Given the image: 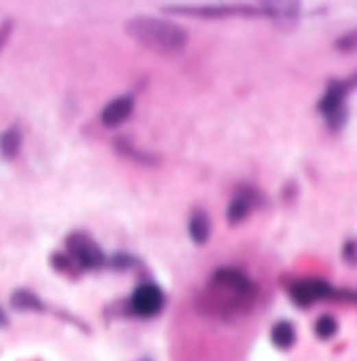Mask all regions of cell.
<instances>
[{
  "label": "cell",
  "instance_id": "1",
  "mask_svg": "<svg viewBox=\"0 0 357 361\" xmlns=\"http://www.w3.org/2000/svg\"><path fill=\"white\" fill-rule=\"evenodd\" d=\"M124 29L135 42L160 55L179 53L189 40L187 29H183L179 23L158 19V17H147V15L133 17L126 23Z\"/></svg>",
  "mask_w": 357,
  "mask_h": 361
},
{
  "label": "cell",
  "instance_id": "2",
  "mask_svg": "<svg viewBox=\"0 0 357 361\" xmlns=\"http://www.w3.org/2000/svg\"><path fill=\"white\" fill-rule=\"evenodd\" d=\"M256 297L254 284L238 269H217L210 282V294L206 305L212 309H223V313H240L248 309Z\"/></svg>",
  "mask_w": 357,
  "mask_h": 361
},
{
  "label": "cell",
  "instance_id": "3",
  "mask_svg": "<svg viewBox=\"0 0 357 361\" xmlns=\"http://www.w3.org/2000/svg\"><path fill=\"white\" fill-rule=\"evenodd\" d=\"M66 244H68L70 256L84 269H99L106 262L101 248L97 246L86 234H72Z\"/></svg>",
  "mask_w": 357,
  "mask_h": 361
},
{
  "label": "cell",
  "instance_id": "4",
  "mask_svg": "<svg viewBox=\"0 0 357 361\" xmlns=\"http://www.w3.org/2000/svg\"><path fill=\"white\" fill-rule=\"evenodd\" d=\"M288 292H290V299L295 301L299 307H309L313 301L336 297V292L330 284L321 282V279H313V277L295 282L288 288Z\"/></svg>",
  "mask_w": 357,
  "mask_h": 361
},
{
  "label": "cell",
  "instance_id": "5",
  "mask_svg": "<svg viewBox=\"0 0 357 361\" xmlns=\"http://www.w3.org/2000/svg\"><path fill=\"white\" fill-rule=\"evenodd\" d=\"M164 307V294L156 284H141L131 297V309L141 317H153Z\"/></svg>",
  "mask_w": 357,
  "mask_h": 361
},
{
  "label": "cell",
  "instance_id": "6",
  "mask_svg": "<svg viewBox=\"0 0 357 361\" xmlns=\"http://www.w3.org/2000/svg\"><path fill=\"white\" fill-rule=\"evenodd\" d=\"M357 86V76H351L347 80H338V82H330L326 95L319 99L317 110L323 112L328 118H334L336 114H343V103H345V97L351 88Z\"/></svg>",
  "mask_w": 357,
  "mask_h": 361
},
{
  "label": "cell",
  "instance_id": "7",
  "mask_svg": "<svg viewBox=\"0 0 357 361\" xmlns=\"http://www.w3.org/2000/svg\"><path fill=\"white\" fill-rule=\"evenodd\" d=\"M133 108H135L133 97H128V95L116 97V99H112V101L103 108V112H101V122H103L106 126H110V128H116V126H120L122 122L128 120V116L133 114Z\"/></svg>",
  "mask_w": 357,
  "mask_h": 361
},
{
  "label": "cell",
  "instance_id": "8",
  "mask_svg": "<svg viewBox=\"0 0 357 361\" xmlns=\"http://www.w3.org/2000/svg\"><path fill=\"white\" fill-rule=\"evenodd\" d=\"M173 13H189V15H198V17H225V15H232V13H242V15H254V9L248 7H173Z\"/></svg>",
  "mask_w": 357,
  "mask_h": 361
},
{
  "label": "cell",
  "instance_id": "9",
  "mask_svg": "<svg viewBox=\"0 0 357 361\" xmlns=\"http://www.w3.org/2000/svg\"><path fill=\"white\" fill-rule=\"evenodd\" d=\"M189 236L196 244H206L210 236V219L204 210H196L189 219Z\"/></svg>",
  "mask_w": 357,
  "mask_h": 361
},
{
  "label": "cell",
  "instance_id": "10",
  "mask_svg": "<svg viewBox=\"0 0 357 361\" xmlns=\"http://www.w3.org/2000/svg\"><path fill=\"white\" fill-rule=\"evenodd\" d=\"M263 11L273 19V21H282L284 25H288V23H295L297 21V17H299V5H295V3H267L265 7H263Z\"/></svg>",
  "mask_w": 357,
  "mask_h": 361
},
{
  "label": "cell",
  "instance_id": "11",
  "mask_svg": "<svg viewBox=\"0 0 357 361\" xmlns=\"http://www.w3.org/2000/svg\"><path fill=\"white\" fill-rule=\"evenodd\" d=\"M11 307L15 311H45V303L29 290H15L11 294Z\"/></svg>",
  "mask_w": 357,
  "mask_h": 361
},
{
  "label": "cell",
  "instance_id": "12",
  "mask_svg": "<svg viewBox=\"0 0 357 361\" xmlns=\"http://www.w3.org/2000/svg\"><path fill=\"white\" fill-rule=\"evenodd\" d=\"M250 206H252V195L250 193H238L236 198L232 200L230 208H227V221H230V225H238L242 223L248 212H250Z\"/></svg>",
  "mask_w": 357,
  "mask_h": 361
},
{
  "label": "cell",
  "instance_id": "13",
  "mask_svg": "<svg viewBox=\"0 0 357 361\" xmlns=\"http://www.w3.org/2000/svg\"><path fill=\"white\" fill-rule=\"evenodd\" d=\"M21 149V130L17 126L7 128L3 135H0V153L5 160H13Z\"/></svg>",
  "mask_w": 357,
  "mask_h": 361
},
{
  "label": "cell",
  "instance_id": "14",
  "mask_svg": "<svg viewBox=\"0 0 357 361\" xmlns=\"http://www.w3.org/2000/svg\"><path fill=\"white\" fill-rule=\"evenodd\" d=\"M297 340V332H295V325L288 323V321H278L271 330V343L278 349H290Z\"/></svg>",
  "mask_w": 357,
  "mask_h": 361
},
{
  "label": "cell",
  "instance_id": "15",
  "mask_svg": "<svg viewBox=\"0 0 357 361\" xmlns=\"http://www.w3.org/2000/svg\"><path fill=\"white\" fill-rule=\"evenodd\" d=\"M338 330V323L332 315H321L317 321H315V334L317 338L321 340H330Z\"/></svg>",
  "mask_w": 357,
  "mask_h": 361
},
{
  "label": "cell",
  "instance_id": "16",
  "mask_svg": "<svg viewBox=\"0 0 357 361\" xmlns=\"http://www.w3.org/2000/svg\"><path fill=\"white\" fill-rule=\"evenodd\" d=\"M114 145H116V149H118L122 155H126V158H133V160L143 162V164H151V162H153V158H151V155L141 153L139 149H135V147H133V143H128L126 139H118Z\"/></svg>",
  "mask_w": 357,
  "mask_h": 361
},
{
  "label": "cell",
  "instance_id": "17",
  "mask_svg": "<svg viewBox=\"0 0 357 361\" xmlns=\"http://www.w3.org/2000/svg\"><path fill=\"white\" fill-rule=\"evenodd\" d=\"M51 265H53L59 273H70V271L76 269L78 262H76L70 254H59V252H55L53 258H51Z\"/></svg>",
  "mask_w": 357,
  "mask_h": 361
},
{
  "label": "cell",
  "instance_id": "18",
  "mask_svg": "<svg viewBox=\"0 0 357 361\" xmlns=\"http://www.w3.org/2000/svg\"><path fill=\"white\" fill-rule=\"evenodd\" d=\"M336 49H341V51H345V53L357 51V29H355V32H347V34H343V36L336 40Z\"/></svg>",
  "mask_w": 357,
  "mask_h": 361
},
{
  "label": "cell",
  "instance_id": "19",
  "mask_svg": "<svg viewBox=\"0 0 357 361\" xmlns=\"http://www.w3.org/2000/svg\"><path fill=\"white\" fill-rule=\"evenodd\" d=\"M11 29H13V21H5L3 27H0V49L5 47V42H7V38L11 34Z\"/></svg>",
  "mask_w": 357,
  "mask_h": 361
},
{
  "label": "cell",
  "instance_id": "20",
  "mask_svg": "<svg viewBox=\"0 0 357 361\" xmlns=\"http://www.w3.org/2000/svg\"><path fill=\"white\" fill-rule=\"evenodd\" d=\"M7 323H9V321H7V313L0 309V327H5Z\"/></svg>",
  "mask_w": 357,
  "mask_h": 361
},
{
  "label": "cell",
  "instance_id": "21",
  "mask_svg": "<svg viewBox=\"0 0 357 361\" xmlns=\"http://www.w3.org/2000/svg\"><path fill=\"white\" fill-rule=\"evenodd\" d=\"M143 361H149V359H143Z\"/></svg>",
  "mask_w": 357,
  "mask_h": 361
}]
</instances>
